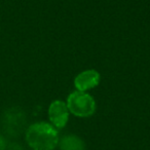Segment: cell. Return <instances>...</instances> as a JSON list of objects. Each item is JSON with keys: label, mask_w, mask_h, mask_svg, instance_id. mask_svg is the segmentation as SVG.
Masks as SVG:
<instances>
[{"label": "cell", "mask_w": 150, "mask_h": 150, "mask_svg": "<svg viewBox=\"0 0 150 150\" xmlns=\"http://www.w3.org/2000/svg\"><path fill=\"white\" fill-rule=\"evenodd\" d=\"M59 141L58 129L45 121L33 123L26 131V142L33 150H54Z\"/></svg>", "instance_id": "1"}, {"label": "cell", "mask_w": 150, "mask_h": 150, "mask_svg": "<svg viewBox=\"0 0 150 150\" xmlns=\"http://www.w3.org/2000/svg\"><path fill=\"white\" fill-rule=\"evenodd\" d=\"M66 105L70 113L77 117H90L96 112V101L86 92L75 91L67 98Z\"/></svg>", "instance_id": "2"}, {"label": "cell", "mask_w": 150, "mask_h": 150, "mask_svg": "<svg viewBox=\"0 0 150 150\" xmlns=\"http://www.w3.org/2000/svg\"><path fill=\"white\" fill-rule=\"evenodd\" d=\"M69 110L66 103L61 100H56L48 107V118L57 129L66 127L69 119Z\"/></svg>", "instance_id": "3"}, {"label": "cell", "mask_w": 150, "mask_h": 150, "mask_svg": "<svg viewBox=\"0 0 150 150\" xmlns=\"http://www.w3.org/2000/svg\"><path fill=\"white\" fill-rule=\"evenodd\" d=\"M101 75L95 69H88L79 74L76 75L74 78V86L76 91L79 92H86V91L94 88L100 83Z\"/></svg>", "instance_id": "4"}, {"label": "cell", "mask_w": 150, "mask_h": 150, "mask_svg": "<svg viewBox=\"0 0 150 150\" xmlns=\"http://www.w3.org/2000/svg\"><path fill=\"white\" fill-rule=\"evenodd\" d=\"M60 150H86V145L79 137L75 135L64 136L59 141Z\"/></svg>", "instance_id": "5"}, {"label": "cell", "mask_w": 150, "mask_h": 150, "mask_svg": "<svg viewBox=\"0 0 150 150\" xmlns=\"http://www.w3.org/2000/svg\"><path fill=\"white\" fill-rule=\"evenodd\" d=\"M5 149H6V141H5V139L2 136H0V150Z\"/></svg>", "instance_id": "6"}]
</instances>
